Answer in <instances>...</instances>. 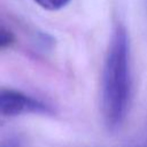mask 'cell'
I'll return each instance as SVG.
<instances>
[{"label": "cell", "mask_w": 147, "mask_h": 147, "mask_svg": "<svg viewBox=\"0 0 147 147\" xmlns=\"http://www.w3.org/2000/svg\"><path fill=\"white\" fill-rule=\"evenodd\" d=\"M70 0H34L37 5L46 10H59L63 8Z\"/></svg>", "instance_id": "3957f363"}, {"label": "cell", "mask_w": 147, "mask_h": 147, "mask_svg": "<svg viewBox=\"0 0 147 147\" xmlns=\"http://www.w3.org/2000/svg\"><path fill=\"white\" fill-rule=\"evenodd\" d=\"M51 109L44 102L13 88L0 87V125L26 114H48Z\"/></svg>", "instance_id": "7a4b0ae2"}, {"label": "cell", "mask_w": 147, "mask_h": 147, "mask_svg": "<svg viewBox=\"0 0 147 147\" xmlns=\"http://www.w3.org/2000/svg\"><path fill=\"white\" fill-rule=\"evenodd\" d=\"M14 39L15 38H14L13 33L0 25V49L6 48L9 45H11L14 42Z\"/></svg>", "instance_id": "277c9868"}, {"label": "cell", "mask_w": 147, "mask_h": 147, "mask_svg": "<svg viewBox=\"0 0 147 147\" xmlns=\"http://www.w3.org/2000/svg\"><path fill=\"white\" fill-rule=\"evenodd\" d=\"M101 107L106 125L116 130L125 118L130 99L129 40L125 29L113 31L102 71Z\"/></svg>", "instance_id": "6da1fadb"}, {"label": "cell", "mask_w": 147, "mask_h": 147, "mask_svg": "<svg viewBox=\"0 0 147 147\" xmlns=\"http://www.w3.org/2000/svg\"><path fill=\"white\" fill-rule=\"evenodd\" d=\"M0 147H20V141L15 137H6L0 139Z\"/></svg>", "instance_id": "5b68a950"}]
</instances>
